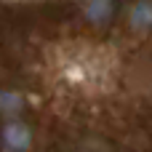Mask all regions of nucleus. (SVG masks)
<instances>
[{
	"label": "nucleus",
	"instance_id": "20e7f679",
	"mask_svg": "<svg viewBox=\"0 0 152 152\" xmlns=\"http://www.w3.org/2000/svg\"><path fill=\"white\" fill-rule=\"evenodd\" d=\"M131 24H134L136 29L152 27V3H139V5L131 11Z\"/></svg>",
	"mask_w": 152,
	"mask_h": 152
},
{
	"label": "nucleus",
	"instance_id": "f03ea898",
	"mask_svg": "<svg viewBox=\"0 0 152 152\" xmlns=\"http://www.w3.org/2000/svg\"><path fill=\"white\" fill-rule=\"evenodd\" d=\"M24 110V99L11 91H0V115L3 118H19Z\"/></svg>",
	"mask_w": 152,
	"mask_h": 152
},
{
	"label": "nucleus",
	"instance_id": "f257e3e1",
	"mask_svg": "<svg viewBox=\"0 0 152 152\" xmlns=\"http://www.w3.org/2000/svg\"><path fill=\"white\" fill-rule=\"evenodd\" d=\"M32 147V128L16 118H8V123L0 128V150L3 152H27Z\"/></svg>",
	"mask_w": 152,
	"mask_h": 152
},
{
	"label": "nucleus",
	"instance_id": "7ed1b4c3",
	"mask_svg": "<svg viewBox=\"0 0 152 152\" xmlns=\"http://www.w3.org/2000/svg\"><path fill=\"white\" fill-rule=\"evenodd\" d=\"M112 16V0H94L88 5V19L94 24H104Z\"/></svg>",
	"mask_w": 152,
	"mask_h": 152
}]
</instances>
